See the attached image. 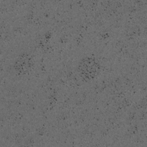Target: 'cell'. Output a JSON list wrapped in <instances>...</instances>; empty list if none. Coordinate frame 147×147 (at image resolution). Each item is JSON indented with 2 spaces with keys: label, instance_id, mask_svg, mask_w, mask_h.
Wrapping results in <instances>:
<instances>
[{
  "label": "cell",
  "instance_id": "6da1fadb",
  "mask_svg": "<svg viewBox=\"0 0 147 147\" xmlns=\"http://www.w3.org/2000/svg\"><path fill=\"white\" fill-rule=\"evenodd\" d=\"M99 69L97 61L92 58L88 59L87 57L83 59L79 65V70L82 76L85 77L87 79L95 76Z\"/></svg>",
  "mask_w": 147,
  "mask_h": 147
}]
</instances>
